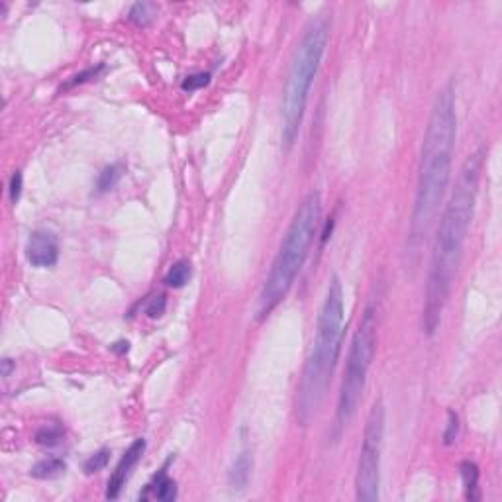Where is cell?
<instances>
[{
  "instance_id": "obj_3",
  "label": "cell",
  "mask_w": 502,
  "mask_h": 502,
  "mask_svg": "<svg viewBox=\"0 0 502 502\" xmlns=\"http://www.w3.org/2000/svg\"><path fill=\"white\" fill-rule=\"evenodd\" d=\"M344 318V287H342L339 277L334 275L329 279L326 297H324L320 314H318L312 349L306 359L302 379L298 384L297 400H294L297 422L300 426H308V422L320 410L322 402L328 394L329 383H332V376H334L337 361H339V353H342Z\"/></svg>"
},
{
  "instance_id": "obj_1",
  "label": "cell",
  "mask_w": 502,
  "mask_h": 502,
  "mask_svg": "<svg viewBox=\"0 0 502 502\" xmlns=\"http://www.w3.org/2000/svg\"><path fill=\"white\" fill-rule=\"evenodd\" d=\"M485 148L473 151L463 163L455 188L439 214L438 230L431 247L422 326L428 336H434L441 324L447 300L454 289V279L463 259V250L469 237V227L475 216L478 183L485 163Z\"/></svg>"
},
{
  "instance_id": "obj_6",
  "label": "cell",
  "mask_w": 502,
  "mask_h": 502,
  "mask_svg": "<svg viewBox=\"0 0 502 502\" xmlns=\"http://www.w3.org/2000/svg\"><path fill=\"white\" fill-rule=\"evenodd\" d=\"M376 352V308L369 304L363 310L359 324L352 337V345L347 352L344 379L337 394L336 406V431L345 430L353 416L357 412L361 396L367 384L369 369L373 365Z\"/></svg>"
},
{
  "instance_id": "obj_16",
  "label": "cell",
  "mask_w": 502,
  "mask_h": 502,
  "mask_svg": "<svg viewBox=\"0 0 502 502\" xmlns=\"http://www.w3.org/2000/svg\"><path fill=\"white\" fill-rule=\"evenodd\" d=\"M157 4L153 2H138L130 8V20L140 28H148L149 24L155 20Z\"/></svg>"
},
{
  "instance_id": "obj_10",
  "label": "cell",
  "mask_w": 502,
  "mask_h": 502,
  "mask_svg": "<svg viewBox=\"0 0 502 502\" xmlns=\"http://www.w3.org/2000/svg\"><path fill=\"white\" fill-rule=\"evenodd\" d=\"M167 465H169V461L165 463L163 467L157 471L155 477L151 478L148 485H145L143 493H140L141 501H149V498H153V501L169 502L177 498V483L167 475Z\"/></svg>"
},
{
  "instance_id": "obj_12",
  "label": "cell",
  "mask_w": 502,
  "mask_h": 502,
  "mask_svg": "<svg viewBox=\"0 0 502 502\" xmlns=\"http://www.w3.org/2000/svg\"><path fill=\"white\" fill-rule=\"evenodd\" d=\"M65 471H67V463L63 461L61 457L49 455V457L39 459V461L31 467L30 475L36 478H41V481H47V478L59 477Z\"/></svg>"
},
{
  "instance_id": "obj_4",
  "label": "cell",
  "mask_w": 502,
  "mask_h": 502,
  "mask_svg": "<svg viewBox=\"0 0 502 502\" xmlns=\"http://www.w3.org/2000/svg\"><path fill=\"white\" fill-rule=\"evenodd\" d=\"M322 222V198L320 193H308L294 210L287 234L282 237L279 251L275 255L271 271L267 275L263 289L259 294L257 318L265 320L279 308L285 298L289 297L292 285L304 267V261L310 253L314 240L318 235Z\"/></svg>"
},
{
  "instance_id": "obj_5",
  "label": "cell",
  "mask_w": 502,
  "mask_h": 502,
  "mask_svg": "<svg viewBox=\"0 0 502 502\" xmlns=\"http://www.w3.org/2000/svg\"><path fill=\"white\" fill-rule=\"evenodd\" d=\"M329 39L328 14H318L308 24L304 36L298 43L294 57L290 61L289 75L285 81L281 101V141L282 148L294 145L298 132L302 128L308 94L322 65Z\"/></svg>"
},
{
  "instance_id": "obj_17",
  "label": "cell",
  "mask_w": 502,
  "mask_h": 502,
  "mask_svg": "<svg viewBox=\"0 0 502 502\" xmlns=\"http://www.w3.org/2000/svg\"><path fill=\"white\" fill-rule=\"evenodd\" d=\"M63 436L61 426H43L36 431V444L41 447H55L61 444Z\"/></svg>"
},
{
  "instance_id": "obj_7",
  "label": "cell",
  "mask_w": 502,
  "mask_h": 502,
  "mask_svg": "<svg viewBox=\"0 0 502 502\" xmlns=\"http://www.w3.org/2000/svg\"><path fill=\"white\" fill-rule=\"evenodd\" d=\"M384 444V404L379 399L373 402L363 430L357 473H355V496L357 501L373 502L381 496V455Z\"/></svg>"
},
{
  "instance_id": "obj_20",
  "label": "cell",
  "mask_w": 502,
  "mask_h": 502,
  "mask_svg": "<svg viewBox=\"0 0 502 502\" xmlns=\"http://www.w3.org/2000/svg\"><path fill=\"white\" fill-rule=\"evenodd\" d=\"M459 436V416L455 414L454 410L447 412V426L444 431V444L446 446H454Z\"/></svg>"
},
{
  "instance_id": "obj_11",
  "label": "cell",
  "mask_w": 502,
  "mask_h": 502,
  "mask_svg": "<svg viewBox=\"0 0 502 502\" xmlns=\"http://www.w3.org/2000/svg\"><path fill=\"white\" fill-rule=\"evenodd\" d=\"M251 469H253V455H251V449L247 446H243L237 455H235L234 463L230 467V473H227V483L234 491H243L245 486L250 485L251 478Z\"/></svg>"
},
{
  "instance_id": "obj_24",
  "label": "cell",
  "mask_w": 502,
  "mask_h": 502,
  "mask_svg": "<svg viewBox=\"0 0 502 502\" xmlns=\"http://www.w3.org/2000/svg\"><path fill=\"white\" fill-rule=\"evenodd\" d=\"M16 367V363L12 359H2V376L6 379V376H10V373H12V369Z\"/></svg>"
},
{
  "instance_id": "obj_22",
  "label": "cell",
  "mask_w": 502,
  "mask_h": 502,
  "mask_svg": "<svg viewBox=\"0 0 502 502\" xmlns=\"http://www.w3.org/2000/svg\"><path fill=\"white\" fill-rule=\"evenodd\" d=\"M208 83H210V73H195V75H190V77L185 78L180 86H183V91L193 93V91H198V88L206 86Z\"/></svg>"
},
{
  "instance_id": "obj_9",
  "label": "cell",
  "mask_w": 502,
  "mask_h": 502,
  "mask_svg": "<svg viewBox=\"0 0 502 502\" xmlns=\"http://www.w3.org/2000/svg\"><path fill=\"white\" fill-rule=\"evenodd\" d=\"M143 451H145V439H133L132 444H130V447H128L124 451V455H122V459H120V463L116 465L114 473L110 475L108 486H106V498L112 501V498H118V496H120L122 488H124L125 483H128V478L132 477L133 467H135V465L140 463L141 457H143Z\"/></svg>"
},
{
  "instance_id": "obj_15",
  "label": "cell",
  "mask_w": 502,
  "mask_h": 502,
  "mask_svg": "<svg viewBox=\"0 0 502 502\" xmlns=\"http://www.w3.org/2000/svg\"><path fill=\"white\" fill-rule=\"evenodd\" d=\"M461 478L465 485V498L467 501H477L478 498V469L473 461L461 463Z\"/></svg>"
},
{
  "instance_id": "obj_14",
  "label": "cell",
  "mask_w": 502,
  "mask_h": 502,
  "mask_svg": "<svg viewBox=\"0 0 502 502\" xmlns=\"http://www.w3.org/2000/svg\"><path fill=\"white\" fill-rule=\"evenodd\" d=\"M122 175H124V165L122 163H112L108 167H104L101 175H98V179H96V193L104 195V193H110L112 188H116Z\"/></svg>"
},
{
  "instance_id": "obj_21",
  "label": "cell",
  "mask_w": 502,
  "mask_h": 502,
  "mask_svg": "<svg viewBox=\"0 0 502 502\" xmlns=\"http://www.w3.org/2000/svg\"><path fill=\"white\" fill-rule=\"evenodd\" d=\"M165 308H167V298L163 294H157V297L149 298L143 312L148 314L149 318H159V316H163Z\"/></svg>"
},
{
  "instance_id": "obj_19",
  "label": "cell",
  "mask_w": 502,
  "mask_h": 502,
  "mask_svg": "<svg viewBox=\"0 0 502 502\" xmlns=\"http://www.w3.org/2000/svg\"><path fill=\"white\" fill-rule=\"evenodd\" d=\"M102 69H104V65H96V67H91V69H85L83 73H78V75H73V77L65 83V86H61V91H69V88H73V86L77 85H83V83H88L91 78H96L98 75L102 73Z\"/></svg>"
},
{
  "instance_id": "obj_13",
  "label": "cell",
  "mask_w": 502,
  "mask_h": 502,
  "mask_svg": "<svg viewBox=\"0 0 502 502\" xmlns=\"http://www.w3.org/2000/svg\"><path fill=\"white\" fill-rule=\"evenodd\" d=\"M190 275H193L190 261L188 259H179V261H175L169 267V271L163 277V282L167 287H171V289H183L190 281Z\"/></svg>"
},
{
  "instance_id": "obj_23",
  "label": "cell",
  "mask_w": 502,
  "mask_h": 502,
  "mask_svg": "<svg viewBox=\"0 0 502 502\" xmlns=\"http://www.w3.org/2000/svg\"><path fill=\"white\" fill-rule=\"evenodd\" d=\"M22 173L16 171L10 179V185H8V193H10V200L12 203H18L20 200V195H22Z\"/></svg>"
},
{
  "instance_id": "obj_2",
  "label": "cell",
  "mask_w": 502,
  "mask_h": 502,
  "mask_svg": "<svg viewBox=\"0 0 502 502\" xmlns=\"http://www.w3.org/2000/svg\"><path fill=\"white\" fill-rule=\"evenodd\" d=\"M455 138H457V112H455L454 85H446L436 96L430 120L424 133L418 183H416L414 210L408 232L406 257L416 265L436 218L446 200L451 165H454Z\"/></svg>"
},
{
  "instance_id": "obj_18",
  "label": "cell",
  "mask_w": 502,
  "mask_h": 502,
  "mask_svg": "<svg viewBox=\"0 0 502 502\" xmlns=\"http://www.w3.org/2000/svg\"><path fill=\"white\" fill-rule=\"evenodd\" d=\"M110 449L108 447H102L98 449L96 454H93L88 459L85 461V473L86 475H94V473H101L110 461Z\"/></svg>"
},
{
  "instance_id": "obj_8",
  "label": "cell",
  "mask_w": 502,
  "mask_h": 502,
  "mask_svg": "<svg viewBox=\"0 0 502 502\" xmlns=\"http://www.w3.org/2000/svg\"><path fill=\"white\" fill-rule=\"evenodd\" d=\"M26 259L36 269L53 267L59 259V242L57 235L49 230H36L31 232L26 243Z\"/></svg>"
}]
</instances>
